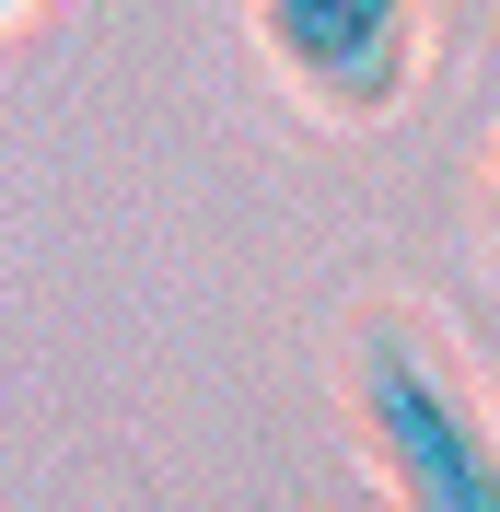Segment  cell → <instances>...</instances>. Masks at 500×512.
<instances>
[{
  "label": "cell",
  "mask_w": 500,
  "mask_h": 512,
  "mask_svg": "<svg viewBox=\"0 0 500 512\" xmlns=\"http://www.w3.org/2000/svg\"><path fill=\"white\" fill-rule=\"evenodd\" d=\"M349 396H361V431H373V466L396 489V512H500V419L419 315L361 326Z\"/></svg>",
  "instance_id": "1"
},
{
  "label": "cell",
  "mask_w": 500,
  "mask_h": 512,
  "mask_svg": "<svg viewBox=\"0 0 500 512\" xmlns=\"http://www.w3.org/2000/svg\"><path fill=\"white\" fill-rule=\"evenodd\" d=\"M256 35L326 117H396L419 82V0H256Z\"/></svg>",
  "instance_id": "2"
},
{
  "label": "cell",
  "mask_w": 500,
  "mask_h": 512,
  "mask_svg": "<svg viewBox=\"0 0 500 512\" xmlns=\"http://www.w3.org/2000/svg\"><path fill=\"white\" fill-rule=\"evenodd\" d=\"M489 233H500V152H489Z\"/></svg>",
  "instance_id": "3"
}]
</instances>
